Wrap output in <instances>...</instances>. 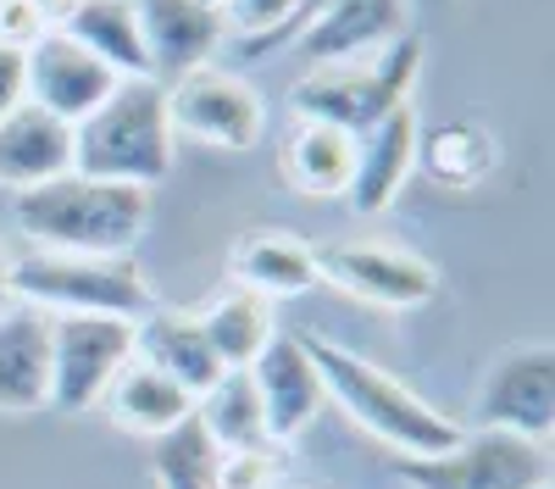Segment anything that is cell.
<instances>
[{
	"mask_svg": "<svg viewBox=\"0 0 555 489\" xmlns=\"http://www.w3.org/2000/svg\"><path fill=\"white\" fill-rule=\"evenodd\" d=\"M400 34H411L405 0H328V7L295 34V51L311 67H328V62L373 56L384 44H395Z\"/></svg>",
	"mask_w": 555,
	"mask_h": 489,
	"instance_id": "5bb4252c",
	"label": "cell"
},
{
	"mask_svg": "<svg viewBox=\"0 0 555 489\" xmlns=\"http://www.w3.org/2000/svg\"><path fill=\"white\" fill-rule=\"evenodd\" d=\"M300 345L317 362L328 400H339V407L350 412V423H361L378 445H389L395 456H434V451H450V445L461 439L455 417H444L434 400L405 389L378 362H366V356L334 345L328 334H300Z\"/></svg>",
	"mask_w": 555,
	"mask_h": 489,
	"instance_id": "7a4b0ae2",
	"label": "cell"
},
{
	"mask_svg": "<svg viewBox=\"0 0 555 489\" xmlns=\"http://www.w3.org/2000/svg\"><path fill=\"white\" fill-rule=\"evenodd\" d=\"M322 7H328V0H306V7H300V17H295V34H300V28H306V23H311Z\"/></svg>",
	"mask_w": 555,
	"mask_h": 489,
	"instance_id": "1f68e13d",
	"label": "cell"
},
{
	"mask_svg": "<svg viewBox=\"0 0 555 489\" xmlns=\"http://www.w3.org/2000/svg\"><path fill=\"white\" fill-rule=\"evenodd\" d=\"M178 133L167 123V83L162 78H117L112 95L73 123V172L112 178V184L156 190L172 172Z\"/></svg>",
	"mask_w": 555,
	"mask_h": 489,
	"instance_id": "3957f363",
	"label": "cell"
},
{
	"mask_svg": "<svg viewBox=\"0 0 555 489\" xmlns=\"http://www.w3.org/2000/svg\"><path fill=\"white\" fill-rule=\"evenodd\" d=\"M73 172V123L23 101L12 117H0V190H34Z\"/></svg>",
	"mask_w": 555,
	"mask_h": 489,
	"instance_id": "2e32d148",
	"label": "cell"
},
{
	"mask_svg": "<svg viewBox=\"0 0 555 489\" xmlns=\"http://www.w3.org/2000/svg\"><path fill=\"white\" fill-rule=\"evenodd\" d=\"M23 89L34 106L56 112L62 123H83L117 89V73L101 56H89L73 34L51 28L23 51Z\"/></svg>",
	"mask_w": 555,
	"mask_h": 489,
	"instance_id": "8fae6325",
	"label": "cell"
},
{
	"mask_svg": "<svg viewBox=\"0 0 555 489\" xmlns=\"http://www.w3.org/2000/svg\"><path fill=\"white\" fill-rule=\"evenodd\" d=\"M62 34H73L83 51L101 56L117 78H145L151 73L133 0H78V12L62 23Z\"/></svg>",
	"mask_w": 555,
	"mask_h": 489,
	"instance_id": "7402d4cb",
	"label": "cell"
},
{
	"mask_svg": "<svg viewBox=\"0 0 555 489\" xmlns=\"http://www.w3.org/2000/svg\"><path fill=\"white\" fill-rule=\"evenodd\" d=\"M133 356L151 362V368H162L172 384H183L190 395L211 389L228 373L217 362V350H211L195 311H145V318H133Z\"/></svg>",
	"mask_w": 555,
	"mask_h": 489,
	"instance_id": "ac0fdd59",
	"label": "cell"
},
{
	"mask_svg": "<svg viewBox=\"0 0 555 489\" xmlns=\"http://www.w3.org/2000/svg\"><path fill=\"white\" fill-rule=\"evenodd\" d=\"M211 473H217V445L195 423V412L151 439V478H156V489H211Z\"/></svg>",
	"mask_w": 555,
	"mask_h": 489,
	"instance_id": "d4e9b609",
	"label": "cell"
},
{
	"mask_svg": "<svg viewBox=\"0 0 555 489\" xmlns=\"http://www.w3.org/2000/svg\"><path fill=\"white\" fill-rule=\"evenodd\" d=\"M133 362V318L73 311L51 318V407L89 412L101 407L106 384Z\"/></svg>",
	"mask_w": 555,
	"mask_h": 489,
	"instance_id": "52a82bcc",
	"label": "cell"
},
{
	"mask_svg": "<svg viewBox=\"0 0 555 489\" xmlns=\"http://www.w3.org/2000/svg\"><path fill=\"white\" fill-rule=\"evenodd\" d=\"M101 412L117 428H128V434L156 439V434H167L172 423H183V417L195 412V395L183 389V384H172L162 368H151V362H139V356H133V362L106 384Z\"/></svg>",
	"mask_w": 555,
	"mask_h": 489,
	"instance_id": "ffe728a7",
	"label": "cell"
},
{
	"mask_svg": "<svg viewBox=\"0 0 555 489\" xmlns=\"http://www.w3.org/2000/svg\"><path fill=\"white\" fill-rule=\"evenodd\" d=\"M133 12H139V34H145L151 78L162 83L206 67L228 39L222 7H206V0H133Z\"/></svg>",
	"mask_w": 555,
	"mask_h": 489,
	"instance_id": "4fadbf2b",
	"label": "cell"
},
{
	"mask_svg": "<svg viewBox=\"0 0 555 489\" xmlns=\"http://www.w3.org/2000/svg\"><path fill=\"white\" fill-rule=\"evenodd\" d=\"M416 73H423V34H400L395 44H384L373 56L311 67L289 89V106H295V117L334 123V128L361 140V133L378 128L395 106H411Z\"/></svg>",
	"mask_w": 555,
	"mask_h": 489,
	"instance_id": "277c9868",
	"label": "cell"
},
{
	"mask_svg": "<svg viewBox=\"0 0 555 489\" xmlns=\"http://www.w3.org/2000/svg\"><path fill=\"white\" fill-rule=\"evenodd\" d=\"M12 306V250H7V240H0V311Z\"/></svg>",
	"mask_w": 555,
	"mask_h": 489,
	"instance_id": "4dcf8cb0",
	"label": "cell"
},
{
	"mask_svg": "<svg viewBox=\"0 0 555 489\" xmlns=\"http://www.w3.org/2000/svg\"><path fill=\"white\" fill-rule=\"evenodd\" d=\"M478 428H505L522 439H550L555 428V350L512 345L500 350L478 384Z\"/></svg>",
	"mask_w": 555,
	"mask_h": 489,
	"instance_id": "30bf717a",
	"label": "cell"
},
{
	"mask_svg": "<svg viewBox=\"0 0 555 489\" xmlns=\"http://www.w3.org/2000/svg\"><path fill=\"white\" fill-rule=\"evenodd\" d=\"M306 0H222L228 34H240V51L250 62L272 56L284 39H295V17Z\"/></svg>",
	"mask_w": 555,
	"mask_h": 489,
	"instance_id": "484cf974",
	"label": "cell"
},
{
	"mask_svg": "<svg viewBox=\"0 0 555 489\" xmlns=\"http://www.w3.org/2000/svg\"><path fill=\"white\" fill-rule=\"evenodd\" d=\"M34 12L44 17V28H62V23L78 12V0H34Z\"/></svg>",
	"mask_w": 555,
	"mask_h": 489,
	"instance_id": "f546056e",
	"label": "cell"
},
{
	"mask_svg": "<svg viewBox=\"0 0 555 489\" xmlns=\"http://www.w3.org/2000/svg\"><path fill=\"white\" fill-rule=\"evenodd\" d=\"M51 407V311L12 300L0 311V412Z\"/></svg>",
	"mask_w": 555,
	"mask_h": 489,
	"instance_id": "e0dca14e",
	"label": "cell"
},
{
	"mask_svg": "<svg viewBox=\"0 0 555 489\" xmlns=\"http://www.w3.org/2000/svg\"><path fill=\"white\" fill-rule=\"evenodd\" d=\"M228 273H234L240 289H256L267 300H289L322 284V267H317V245L295 240V234H250L234 245L228 256Z\"/></svg>",
	"mask_w": 555,
	"mask_h": 489,
	"instance_id": "44dd1931",
	"label": "cell"
},
{
	"mask_svg": "<svg viewBox=\"0 0 555 489\" xmlns=\"http://www.w3.org/2000/svg\"><path fill=\"white\" fill-rule=\"evenodd\" d=\"M23 101H28V89H23V51L0 44V117H12Z\"/></svg>",
	"mask_w": 555,
	"mask_h": 489,
	"instance_id": "f1b7e54d",
	"label": "cell"
},
{
	"mask_svg": "<svg viewBox=\"0 0 555 489\" xmlns=\"http://www.w3.org/2000/svg\"><path fill=\"white\" fill-rule=\"evenodd\" d=\"M39 34H51V28H44V17L34 12V0H0V44L28 51Z\"/></svg>",
	"mask_w": 555,
	"mask_h": 489,
	"instance_id": "83f0119b",
	"label": "cell"
},
{
	"mask_svg": "<svg viewBox=\"0 0 555 489\" xmlns=\"http://www.w3.org/2000/svg\"><path fill=\"white\" fill-rule=\"evenodd\" d=\"M206 7H222V0H206Z\"/></svg>",
	"mask_w": 555,
	"mask_h": 489,
	"instance_id": "d6a6232c",
	"label": "cell"
},
{
	"mask_svg": "<svg viewBox=\"0 0 555 489\" xmlns=\"http://www.w3.org/2000/svg\"><path fill=\"white\" fill-rule=\"evenodd\" d=\"M167 123L178 140H206L222 151H250L267 128V106L256 83H245L228 67H195L167 83Z\"/></svg>",
	"mask_w": 555,
	"mask_h": 489,
	"instance_id": "ba28073f",
	"label": "cell"
},
{
	"mask_svg": "<svg viewBox=\"0 0 555 489\" xmlns=\"http://www.w3.org/2000/svg\"><path fill=\"white\" fill-rule=\"evenodd\" d=\"M322 267V284H334L378 311H411V306H428L439 295V273L428 256H416L405 245L389 240H350V245H328L317 250Z\"/></svg>",
	"mask_w": 555,
	"mask_h": 489,
	"instance_id": "9c48e42d",
	"label": "cell"
},
{
	"mask_svg": "<svg viewBox=\"0 0 555 489\" xmlns=\"http://www.w3.org/2000/svg\"><path fill=\"white\" fill-rule=\"evenodd\" d=\"M195 318H201V329H206L222 368H250L261 356V345L278 334L272 329V300L256 295V289H240V284L222 289L206 311H195Z\"/></svg>",
	"mask_w": 555,
	"mask_h": 489,
	"instance_id": "cb8c5ba5",
	"label": "cell"
},
{
	"mask_svg": "<svg viewBox=\"0 0 555 489\" xmlns=\"http://www.w3.org/2000/svg\"><path fill=\"white\" fill-rule=\"evenodd\" d=\"M423 156V140H416V112L411 106H395L378 128H366L356 140V172H350V211L356 217H378L395 206V195L405 190V178Z\"/></svg>",
	"mask_w": 555,
	"mask_h": 489,
	"instance_id": "9a60e30c",
	"label": "cell"
},
{
	"mask_svg": "<svg viewBox=\"0 0 555 489\" xmlns=\"http://www.w3.org/2000/svg\"><path fill=\"white\" fill-rule=\"evenodd\" d=\"M405 489H550L555 462L539 439L505 428H461L450 451L434 456H395Z\"/></svg>",
	"mask_w": 555,
	"mask_h": 489,
	"instance_id": "8992f818",
	"label": "cell"
},
{
	"mask_svg": "<svg viewBox=\"0 0 555 489\" xmlns=\"http://www.w3.org/2000/svg\"><path fill=\"white\" fill-rule=\"evenodd\" d=\"M12 300L39 306L51 318L101 311V318H145L156 289L133 256H73V250H23L12 256Z\"/></svg>",
	"mask_w": 555,
	"mask_h": 489,
	"instance_id": "5b68a950",
	"label": "cell"
},
{
	"mask_svg": "<svg viewBox=\"0 0 555 489\" xmlns=\"http://www.w3.org/2000/svg\"><path fill=\"white\" fill-rule=\"evenodd\" d=\"M34 250H73V256H133L151 222V190L112 184V178L62 172L12 201Z\"/></svg>",
	"mask_w": 555,
	"mask_h": 489,
	"instance_id": "6da1fadb",
	"label": "cell"
},
{
	"mask_svg": "<svg viewBox=\"0 0 555 489\" xmlns=\"http://www.w3.org/2000/svg\"><path fill=\"white\" fill-rule=\"evenodd\" d=\"M195 423L211 434L217 451H261V445H272L256 384H250L245 368H228L211 389L195 395Z\"/></svg>",
	"mask_w": 555,
	"mask_h": 489,
	"instance_id": "603a6c76",
	"label": "cell"
},
{
	"mask_svg": "<svg viewBox=\"0 0 555 489\" xmlns=\"http://www.w3.org/2000/svg\"><path fill=\"white\" fill-rule=\"evenodd\" d=\"M278 167L284 178L311 195V201H334L350 190V172H356V133L334 128V123H311L295 117V128L284 133V151H278Z\"/></svg>",
	"mask_w": 555,
	"mask_h": 489,
	"instance_id": "d6986e66",
	"label": "cell"
},
{
	"mask_svg": "<svg viewBox=\"0 0 555 489\" xmlns=\"http://www.w3.org/2000/svg\"><path fill=\"white\" fill-rule=\"evenodd\" d=\"M245 373L256 384V400H261L272 445H289L295 434H306L317 423V412L328 407V389H322V373L306 356L300 334H272Z\"/></svg>",
	"mask_w": 555,
	"mask_h": 489,
	"instance_id": "7c38bea8",
	"label": "cell"
},
{
	"mask_svg": "<svg viewBox=\"0 0 555 489\" xmlns=\"http://www.w3.org/2000/svg\"><path fill=\"white\" fill-rule=\"evenodd\" d=\"M278 456L272 445L261 451H217V473H211V489H278Z\"/></svg>",
	"mask_w": 555,
	"mask_h": 489,
	"instance_id": "4316f807",
	"label": "cell"
}]
</instances>
